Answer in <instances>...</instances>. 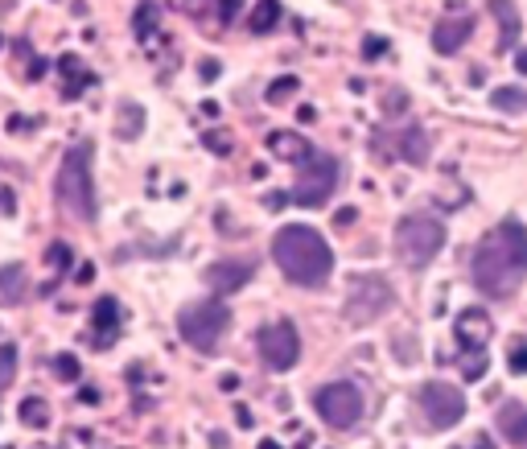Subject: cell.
Masks as SVG:
<instances>
[{
	"mask_svg": "<svg viewBox=\"0 0 527 449\" xmlns=\"http://www.w3.org/2000/svg\"><path fill=\"white\" fill-rule=\"evenodd\" d=\"M13 379H17V347H9V342H5V347H0V396L9 392Z\"/></svg>",
	"mask_w": 527,
	"mask_h": 449,
	"instance_id": "25",
	"label": "cell"
},
{
	"mask_svg": "<svg viewBox=\"0 0 527 449\" xmlns=\"http://www.w3.org/2000/svg\"><path fill=\"white\" fill-rule=\"evenodd\" d=\"M490 103H495L499 112H527V91H519V87H495V95H490Z\"/></svg>",
	"mask_w": 527,
	"mask_h": 449,
	"instance_id": "22",
	"label": "cell"
},
{
	"mask_svg": "<svg viewBox=\"0 0 527 449\" xmlns=\"http://www.w3.org/2000/svg\"><path fill=\"white\" fill-rule=\"evenodd\" d=\"M396 145H400V157L408 161V165H425L429 161V136H425V128H404L400 136H396Z\"/></svg>",
	"mask_w": 527,
	"mask_h": 449,
	"instance_id": "17",
	"label": "cell"
},
{
	"mask_svg": "<svg viewBox=\"0 0 527 449\" xmlns=\"http://www.w3.org/2000/svg\"><path fill=\"white\" fill-rule=\"evenodd\" d=\"M297 91H301V79H297V75H285V79H276V83L268 87V103H289Z\"/></svg>",
	"mask_w": 527,
	"mask_h": 449,
	"instance_id": "26",
	"label": "cell"
},
{
	"mask_svg": "<svg viewBox=\"0 0 527 449\" xmlns=\"http://www.w3.org/2000/svg\"><path fill=\"white\" fill-rule=\"evenodd\" d=\"M507 367H511V375H527V338H515V342H511Z\"/></svg>",
	"mask_w": 527,
	"mask_h": 449,
	"instance_id": "28",
	"label": "cell"
},
{
	"mask_svg": "<svg viewBox=\"0 0 527 449\" xmlns=\"http://www.w3.org/2000/svg\"><path fill=\"white\" fill-rule=\"evenodd\" d=\"M280 21V0H256V9L248 13V29L252 33H272Z\"/></svg>",
	"mask_w": 527,
	"mask_h": 449,
	"instance_id": "20",
	"label": "cell"
},
{
	"mask_svg": "<svg viewBox=\"0 0 527 449\" xmlns=\"http://www.w3.org/2000/svg\"><path fill=\"white\" fill-rule=\"evenodd\" d=\"M420 412L429 417V429H453L462 417H466V396L462 388L453 384H441V379H433V384L420 388Z\"/></svg>",
	"mask_w": 527,
	"mask_h": 449,
	"instance_id": "9",
	"label": "cell"
},
{
	"mask_svg": "<svg viewBox=\"0 0 527 449\" xmlns=\"http://www.w3.org/2000/svg\"><path fill=\"white\" fill-rule=\"evenodd\" d=\"M116 334H120V305L116 297H99L91 309V342L95 347H108Z\"/></svg>",
	"mask_w": 527,
	"mask_h": 449,
	"instance_id": "14",
	"label": "cell"
},
{
	"mask_svg": "<svg viewBox=\"0 0 527 449\" xmlns=\"http://www.w3.org/2000/svg\"><path fill=\"white\" fill-rule=\"evenodd\" d=\"M91 141L75 145V149H66L62 165H58V178H54V198L58 206L70 215V219H79V223H95V178H91Z\"/></svg>",
	"mask_w": 527,
	"mask_h": 449,
	"instance_id": "3",
	"label": "cell"
},
{
	"mask_svg": "<svg viewBox=\"0 0 527 449\" xmlns=\"http://www.w3.org/2000/svg\"><path fill=\"white\" fill-rule=\"evenodd\" d=\"M272 256L280 264V272L289 276L293 285H326L330 281V272H334V252L326 239L305 227V223H289V227H280L272 235Z\"/></svg>",
	"mask_w": 527,
	"mask_h": 449,
	"instance_id": "2",
	"label": "cell"
},
{
	"mask_svg": "<svg viewBox=\"0 0 527 449\" xmlns=\"http://www.w3.org/2000/svg\"><path fill=\"white\" fill-rule=\"evenodd\" d=\"M50 367H54L58 379H66V384H75V379H79V359L75 355H58Z\"/></svg>",
	"mask_w": 527,
	"mask_h": 449,
	"instance_id": "29",
	"label": "cell"
},
{
	"mask_svg": "<svg viewBox=\"0 0 527 449\" xmlns=\"http://www.w3.org/2000/svg\"><path fill=\"white\" fill-rule=\"evenodd\" d=\"M355 219H359V211H355V206H342V211L334 215V227H338V231H346V227L355 223Z\"/></svg>",
	"mask_w": 527,
	"mask_h": 449,
	"instance_id": "33",
	"label": "cell"
},
{
	"mask_svg": "<svg viewBox=\"0 0 527 449\" xmlns=\"http://www.w3.org/2000/svg\"><path fill=\"white\" fill-rule=\"evenodd\" d=\"M363 54L375 62V58H383V54H388V42H383V38H367V42H363Z\"/></svg>",
	"mask_w": 527,
	"mask_h": 449,
	"instance_id": "32",
	"label": "cell"
},
{
	"mask_svg": "<svg viewBox=\"0 0 527 449\" xmlns=\"http://www.w3.org/2000/svg\"><path fill=\"white\" fill-rule=\"evenodd\" d=\"M490 13L499 17V54H507V46L519 38V13L511 9V0H490Z\"/></svg>",
	"mask_w": 527,
	"mask_h": 449,
	"instance_id": "19",
	"label": "cell"
},
{
	"mask_svg": "<svg viewBox=\"0 0 527 449\" xmlns=\"http://www.w3.org/2000/svg\"><path fill=\"white\" fill-rule=\"evenodd\" d=\"M157 17H161L157 0H140V9H136V38H140V42H145L149 33L157 29Z\"/></svg>",
	"mask_w": 527,
	"mask_h": 449,
	"instance_id": "23",
	"label": "cell"
},
{
	"mask_svg": "<svg viewBox=\"0 0 527 449\" xmlns=\"http://www.w3.org/2000/svg\"><path fill=\"white\" fill-rule=\"evenodd\" d=\"M268 149H272L276 157H285V161H297V165L313 153V149L305 145V136H297V132H272V136H268Z\"/></svg>",
	"mask_w": 527,
	"mask_h": 449,
	"instance_id": "18",
	"label": "cell"
},
{
	"mask_svg": "<svg viewBox=\"0 0 527 449\" xmlns=\"http://www.w3.org/2000/svg\"><path fill=\"white\" fill-rule=\"evenodd\" d=\"M396 305V293H392V281L379 272H359L350 276L346 285V301H342V318L350 326H371L375 318H383L388 309Z\"/></svg>",
	"mask_w": 527,
	"mask_h": 449,
	"instance_id": "4",
	"label": "cell"
},
{
	"mask_svg": "<svg viewBox=\"0 0 527 449\" xmlns=\"http://www.w3.org/2000/svg\"><path fill=\"white\" fill-rule=\"evenodd\" d=\"M235 13H239V0H223L219 5V21H235Z\"/></svg>",
	"mask_w": 527,
	"mask_h": 449,
	"instance_id": "34",
	"label": "cell"
},
{
	"mask_svg": "<svg viewBox=\"0 0 527 449\" xmlns=\"http://www.w3.org/2000/svg\"><path fill=\"white\" fill-rule=\"evenodd\" d=\"M474 449H490V441L486 437H474Z\"/></svg>",
	"mask_w": 527,
	"mask_h": 449,
	"instance_id": "38",
	"label": "cell"
},
{
	"mask_svg": "<svg viewBox=\"0 0 527 449\" xmlns=\"http://www.w3.org/2000/svg\"><path fill=\"white\" fill-rule=\"evenodd\" d=\"M25 297H29V276H25V268L21 264H5V268H0V305L13 309Z\"/></svg>",
	"mask_w": 527,
	"mask_h": 449,
	"instance_id": "16",
	"label": "cell"
},
{
	"mask_svg": "<svg viewBox=\"0 0 527 449\" xmlns=\"http://www.w3.org/2000/svg\"><path fill=\"white\" fill-rule=\"evenodd\" d=\"M470 33H474V17H445L433 29V50L437 54H458L470 42Z\"/></svg>",
	"mask_w": 527,
	"mask_h": 449,
	"instance_id": "13",
	"label": "cell"
},
{
	"mask_svg": "<svg viewBox=\"0 0 527 449\" xmlns=\"http://www.w3.org/2000/svg\"><path fill=\"white\" fill-rule=\"evenodd\" d=\"M338 161L330 153H318L313 149L301 165H297V182H293V202L297 206H326L334 186H338Z\"/></svg>",
	"mask_w": 527,
	"mask_h": 449,
	"instance_id": "7",
	"label": "cell"
},
{
	"mask_svg": "<svg viewBox=\"0 0 527 449\" xmlns=\"http://www.w3.org/2000/svg\"><path fill=\"white\" fill-rule=\"evenodd\" d=\"M527 276V227L507 219L495 231L482 235V244L474 248V285L490 301L511 297Z\"/></svg>",
	"mask_w": 527,
	"mask_h": 449,
	"instance_id": "1",
	"label": "cell"
},
{
	"mask_svg": "<svg viewBox=\"0 0 527 449\" xmlns=\"http://www.w3.org/2000/svg\"><path fill=\"white\" fill-rule=\"evenodd\" d=\"M318 412L326 417L330 429H355L363 417V392L350 384V379H338V384H326L318 392Z\"/></svg>",
	"mask_w": 527,
	"mask_h": 449,
	"instance_id": "8",
	"label": "cell"
},
{
	"mask_svg": "<svg viewBox=\"0 0 527 449\" xmlns=\"http://www.w3.org/2000/svg\"><path fill=\"white\" fill-rule=\"evenodd\" d=\"M260 359H264V367H272V371L297 367V359H301V334H297V326H293L289 318L268 322V326L260 330Z\"/></svg>",
	"mask_w": 527,
	"mask_h": 449,
	"instance_id": "10",
	"label": "cell"
},
{
	"mask_svg": "<svg viewBox=\"0 0 527 449\" xmlns=\"http://www.w3.org/2000/svg\"><path fill=\"white\" fill-rule=\"evenodd\" d=\"M490 334H495V322H490L486 309H466V314L453 322V338H458L462 351H482Z\"/></svg>",
	"mask_w": 527,
	"mask_h": 449,
	"instance_id": "11",
	"label": "cell"
},
{
	"mask_svg": "<svg viewBox=\"0 0 527 449\" xmlns=\"http://www.w3.org/2000/svg\"><path fill=\"white\" fill-rule=\"evenodd\" d=\"M219 388H223V392H235V388H239V375H235V371H227V375L219 379Z\"/></svg>",
	"mask_w": 527,
	"mask_h": 449,
	"instance_id": "36",
	"label": "cell"
},
{
	"mask_svg": "<svg viewBox=\"0 0 527 449\" xmlns=\"http://www.w3.org/2000/svg\"><path fill=\"white\" fill-rule=\"evenodd\" d=\"M515 71H519V75H527V50H519V54H515Z\"/></svg>",
	"mask_w": 527,
	"mask_h": 449,
	"instance_id": "37",
	"label": "cell"
},
{
	"mask_svg": "<svg viewBox=\"0 0 527 449\" xmlns=\"http://www.w3.org/2000/svg\"><path fill=\"white\" fill-rule=\"evenodd\" d=\"M75 281H79V285L95 281V264H79V268H75Z\"/></svg>",
	"mask_w": 527,
	"mask_h": 449,
	"instance_id": "35",
	"label": "cell"
},
{
	"mask_svg": "<svg viewBox=\"0 0 527 449\" xmlns=\"http://www.w3.org/2000/svg\"><path fill=\"white\" fill-rule=\"evenodd\" d=\"M206 149H215L219 157H227L231 153V136L227 132H206Z\"/></svg>",
	"mask_w": 527,
	"mask_h": 449,
	"instance_id": "31",
	"label": "cell"
},
{
	"mask_svg": "<svg viewBox=\"0 0 527 449\" xmlns=\"http://www.w3.org/2000/svg\"><path fill=\"white\" fill-rule=\"evenodd\" d=\"M256 449H280V445H276V441H272V437H268V441H260V445H256Z\"/></svg>",
	"mask_w": 527,
	"mask_h": 449,
	"instance_id": "39",
	"label": "cell"
},
{
	"mask_svg": "<svg viewBox=\"0 0 527 449\" xmlns=\"http://www.w3.org/2000/svg\"><path fill=\"white\" fill-rule=\"evenodd\" d=\"M79 71H83V66H79V58H75V54H66V58H62V75H66V99H75L79 91H87L83 83H91V75H87V79H79Z\"/></svg>",
	"mask_w": 527,
	"mask_h": 449,
	"instance_id": "24",
	"label": "cell"
},
{
	"mask_svg": "<svg viewBox=\"0 0 527 449\" xmlns=\"http://www.w3.org/2000/svg\"><path fill=\"white\" fill-rule=\"evenodd\" d=\"M227 326H231V309L223 301H215V297L194 301V305H186L178 314V334L190 342L194 351H215L219 338L227 334Z\"/></svg>",
	"mask_w": 527,
	"mask_h": 449,
	"instance_id": "6",
	"label": "cell"
},
{
	"mask_svg": "<svg viewBox=\"0 0 527 449\" xmlns=\"http://www.w3.org/2000/svg\"><path fill=\"white\" fill-rule=\"evenodd\" d=\"M486 367H490L486 351H466V355H462V375H466V379H482Z\"/></svg>",
	"mask_w": 527,
	"mask_h": 449,
	"instance_id": "27",
	"label": "cell"
},
{
	"mask_svg": "<svg viewBox=\"0 0 527 449\" xmlns=\"http://www.w3.org/2000/svg\"><path fill=\"white\" fill-rule=\"evenodd\" d=\"M495 425H499L503 441H511V445H527V408H523L519 400H507V404H499V417H495Z\"/></svg>",
	"mask_w": 527,
	"mask_h": 449,
	"instance_id": "15",
	"label": "cell"
},
{
	"mask_svg": "<svg viewBox=\"0 0 527 449\" xmlns=\"http://www.w3.org/2000/svg\"><path fill=\"white\" fill-rule=\"evenodd\" d=\"M252 281V264L248 260H219L206 268V285L215 293H235Z\"/></svg>",
	"mask_w": 527,
	"mask_h": 449,
	"instance_id": "12",
	"label": "cell"
},
{
	"mask_svg": "<svg viewBox=\"0 0 527 449\" xmlns=\"http://www.w3.org/2000/svg\"><path fill=\"white\" fill-rule=\"evenodd\" d=\"M445 248V223L437 215H408L396 227V256L408 268H425Z\"/></svg>",
	"mask_w": 527,
	"mask_h": 449,
	"instance_id": "5",
	"label": "cell"
},
{
	"mask_svg": "<svg viewBox=\"0 0 527 449\" xmlns=\"http://www.w3.org/2000/svg\"><path fill=\"white\" fill-rule=\"evenodd\" d=\"M21 421H25L29 429H46V425H50V404H46L42 396L21 400Z\"/></svg>",
	"mask_w": 527,
	"mask_h": 449,
	"instance_id": "21",
	"label": "cell"
},
{
	"mask_svg": "<svg viewBox=\"0 0 527 449\" xmlns=\"http://www.w3.org/2000/svg\"><path fill=\"white\" fill-rule=\"evenodd\" d=\"M46 260H50V268H54V272H62V268H70V244H50V252H46Z\"/></svg>",
	"mask_w": 527,
	"mask_h": 449,
	"instance_id": "30",
	"label": "cell"
}]
</instances>
